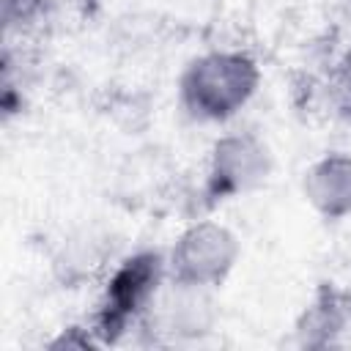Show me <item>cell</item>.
Instances as JSON below:
<instances>
[{
  "mask_svg": "<svg viewBox=\"0 0 351 351\" xmlns=\"http://www.w3.org/2000/svg\"><path fill=\"white\" fill-rule=\"evenodd\" d=\"M261 85V66L241 49H208L192 58L178 77L184 112L203 123H222L239 115Z\"/></svg>",
  "mask_w": 351,
  "mask_h": 351,
  "instance_id": "6da1fadb",
  "label": "cell"
},
{
  "mask_svg": "<svg viewBox=\"0 0 351 351\" xmlns=\"http://www.w3.org/2000/svg\"><path fill=\"white\" fill-rule=\"evenodd\" d=\"M165 282H167V255H162L159 250H137L126 255L112 269L90 324L99 343H112L132 324L148 318Z\"/></svg>",
  "mask_w": 351,
  "mask_h": 351,
  "instance_id": "7a4b0ae2",
  "label": "cell"
},
{
  "mask_svg": "<svg viewBox=\"0 0 351 351\" xmlns=\"http://www.w3.org/2000/svg\"><path fill=\"white\" fill-rule=\"evenodd\" d=\"M239 258L241 244L228 225L217 219H197L178 233L167 252V282L192 291L222 288Z\"/></svg>",
  "mask_w": 351,
  "mask_h": 351,
  "instance_id": "3957f363",
  "label": "cell"
},
{
  "mask_svg": "<svg viewBox=\"0 0 351 351\" xmlns=\"http://www.w3.org/2000/svg\"><path fill=\"white\" fill-rule=\"evenodd\" d=\"M271 167H274L271 151L258 134L228 132L219 140H214L208 151L203 192L208 203L244 197L269 181Z\"/></svg>",
  "mask_w": 351,
  "mask_h": 351,
  "instance_id": "277c9868",
  "label": "cell"
},
{
  "mask_svg": "<svg viewBox=\"0 0 351 351\" xmlns=\"http://www.w3.org/2000/svg\"><path fill=\"white\" fill-rule=\"evenodd\" d=\"M302 195L324 219L351 217V154L329 151L318 156L302 176Z\"/></svg>",
  "mask_w": 351,
  "mask_h": 351,
  "instance_id": "5b68a950",
  "label": "cell"
},
{
  "mask_svg": "<svg viewBox=\"0 0 351 351\" xmlns=\"http://www.w3.org/2000/svg\"><path fill=\"white\" fill-rule=\"evenodd\" d=\"M351 332V291L335 282H321L296 318V337L304 346H335Z\"/></svg>",
  "mask_w": 351,
  "mask_h": 351,
  "instance_id": "8992f818",
  "label": "cell"
},
{
  "mask_svg": "<svg viewBox=\"0 0 351 351\" xmlns=\"http://www.w3.org/2000/svg\"><path fill=\"white\" fill-rule=\"evenodd\" d=\"M44 11V0H0V16L8 30L33 25Z\"/></svg>",
  "mask_w": 351,
  "mask_h": 351,
  "instance_id": "52a82bcc",
  "label": "cell"
},
{
  "mask_svg": "<svg viewBox=\"0 0 351 351\" xmlns=\"http://www.w3.org/2000/svg\"><path fill=\"white\" fill-rule=\"evenodd\" d=\"M332 90H335V104H337V110L351 121V58L337 69Z\"/></svg>",
  "mask_w": 351,
  "mask_h": 351,
  "instance_id": "ba28073f",
  "label": "cell"
}]
</instances>
